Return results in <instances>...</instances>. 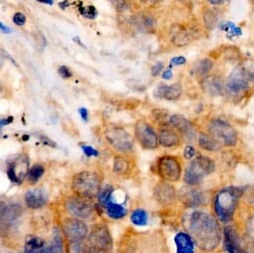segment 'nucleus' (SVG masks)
<instances>
[{
    "instance_id": "f257e3e1",
    "label": "nucleus",
    "mask_w": 254,
    "mask_h": 253,
    "mask_svg": "<svg viewBox=\"0 0 254 253\" xmlns=\"http://www.w3.org/2000/svg\"><path fill=\"white\" fill-rule=\"evenodd\" d=\"M185 225L194 243L204 251L214 250L221 240V227L212 215L195 210L187 216Z\"/></svg>"
},
{
    "instance_id": "f03ea898",
    "label": "nucleus",
    "mask_w": 254,
    "mask_h": 253,
    "mask_svg": "<svg viewBox=\"0 0 254 253\" xmlns=\"http://www.w3.org/2000/svg\"><path fill=\"white\" fill-rule=\"evenodd\" d=\"M243 190L239 188H226L219 190L213 199V210L217 219L222 223H228L236 210Z\"/></svg>"
},
{
    "instance_id": "7ed1b4c3",
    "label": "nucleus",
    "mask_w": 254,
    "mask_h": 253,
    "mask_svg": "<svg viewBox=\"0 0 254 253\" xmlns=\"http://www.w3.org/2000/svg\"><path fill=\"white\" fill-rule=\"evenodd\" d=\"M101 178L98 174L90 171L81 172L72 180V190L77 196L92 199L97 197L101 190Z\"/></svg>"
},
{
    "instance_id": "20e7f679",
    "label": "nucleus",
    "mask_w": 254,
    "mask_h": 253,
    "mask_svg": "<svg viewBox=\"0 0 254 253\" xmlns=\"http://www.w3.org/2000/svg\"><path fill=\"white\" fill-rule=\"evenodd\" d=\"M214 170L215 164L211 159L198 156L188 165L184 176V181L189 186H196L200 184L205 177L212 174Z\"/></svg>"
},
{
    "instance_id": "39448f33",
    "label": "nucleus",
    "mask_w": 254,
    "mask_h": 253,
    "mask_svg": "<svg viewBox=\"0 0 254 253\" xmlns=\"http://www.w3.org/2000/svg\"><path fill=\"white\" fill-rule=\"evenodd\" d=\"M209 135L221 146L232 147L237 143V133L224 121L214 120L208 125Z\"/></svg>"
},
{
    "instance_id": "423d86ee",
    "label": "nucleus",
    "mask_w": 254,
    "mask_h": 253,
    "mask_svg": "<svg viewBox=\"0 0 254 253\" xmlns=\"http://www.w3.org/2000/svg\"><path fill=\"white\" fill-rule=\"evenodd\" d=\"M108 143L118 152L130 153L134 149L133 137L120 126H110L105 133Z\"/></svg>"
},
{
    "instance_id": "0eeeda50",
    "label": "nucleus",
    "mask_w": 254,
    "mask_h": 253,
    "mask_svg": "<svg viewBox=\"0 0 254 253\" xmlns=\"http://www.w3.org/2000/svg\"><path fill=\"white\" fill-rule=\"evenodd\" d=\"M254 80V68L240 67L228 77L226 88L232 94H239L248 88L249 82Z\"/></svg>"
},
{
    "instance_id": "6e6552de",
    "label": "nucleus",
    "mask_w": 254,
    "mask_h": 253,
    "mask_svg": "<svg viewBox=\"0 0 254 253\" xmlns=\"http://www.w3.org/2000/svg\"><path fill=\"white\" fill-rule=\"evenodd\" d=\"M30 170L29 159L26 155H18L7 162L6 175L8 179L16 185L23 183L25 178L28 176Z\"/></svg>"
},
{
    "instance_id": "1a4fd4ad",
    "label": "nucleus",
    "mask_w": 254,
    "mask_h": 253,
    "mask_svg": "<svg viewBox=\"0 0 254 253\" xmlns=\"http://www.w3.org/2000/svg\"><path fill=\"white\" fill-rule=\"evenodd\" d=\"M114 192L115 190L111 187L105 188L98 195L99 201L101 206L105 208L108 216L113 219H121L126 216L128 210H127L125 204L116 202L114 200Z\"/></svg>"
},
{
    "instance_id": "9d476101",
    "label": "nucleus",
    "mask_w": 254,
    "mask_h": 253,
    "mask_svg": "<svg viewBox=\"0 0 254 253\" xmlns=\"http://www.w3.org/2000/svg\"><path fill=\"white\" fill-rule=\"evenodd\" d=\"M158 175L165 181L178 182L182 175V166L177 158L172 156L161 157L157 162Z\"/></svg>"
},
{
    "instance_id": "9b49d317",
    "label": "nucleus",
    "mask_w": 254,
    "mask_h": 253,
    "mask_svg": "<svg viewBox=\"0 0 254 253\" xmlns=\"http://www.w3.org/2000/svg\"><path fill=\"white\" fill-rule=\"evenodd\" d=\"M65 208L70 215L79 219H89L95 213V205L91 199L80 196L67 198Z\"/></svg>"
},
{
    "instance_id": "f8f14e48",
    "label": "nucleus",
    "mask_w": 254,
    "mask_h": 253,
    "mask_svg": "<svg viewBox=\"0 0 254 253\" xmlns=\"http://www.w3.org/2000/svg\"><path fill=\"white\" fill-rule=\"evenodd\" d=\"M88 243L100 253H108L113 248V239L109 228L104 224H96L88 238Z\"/></svg>"
},
{
    "instance_id": "ddd939ff",
    "label": "nucleus",
    "mask_w": 254,
    "mask_h": 253,
    "mask_svg": "<svg viewBox=\"0 0 254 253\" xmlns=\"http://www.w3.org/2000/svg\"><path fill=\"white\" fill-rule=\"evenodd\" d=\"M135 137L146 150H155L159 146V137L152 126L144 120H139L135 125Z\"/></svg>"
},
{
    "instance_id": "4468645a",
    "label": "nucleus",
    "mask_w": 254,
    "mask_h": 253,
    "mask_svg": "<svg viewBox=\"0 0 254 253\" xmlns=\"http://www.w3.org/2000/svg\"><path fill=\"white\" fill-rule=\"evenodd\" d=\"M61 228L69 242L83 241L88 235L87 225L79 218H65L62 221Z\"/></svg>"
},
{
    "instance_id": "2eb2a0df",
    "label": "nucleus",
    "mask_w": 254,
    "mask_h": 253,
    "mask_svg": "<svg viewBox=\"0 0 254 253\" xmlns=\"http://www.w3.org/2000/svg\"><path fill=\"white\" fill-rule=\"evenodd\" d=\"M180 200L187 207H197L206 203V196L203 192L193 189H183L180 193Z\"/></svg>"
},
{
    "instance_id": "dca6fc26",
    "label": "nucleus",
    "mask_w": 254,
    "mask_h": 253,
    "mask_svg": "<svg viewBox=\"0 0 254 253\" xmlns=\"http://www.w3.org/2000/svg\"><path fill=\"white\" fill-rule=\"evenodd\" d=\"M159 143L165 148H175L180 145L181 137L173 126H163L159 130Z\"/></svg>"
},
{
    "instance_id": "f3484780",
    "label": "nucleus",
    "mask_w": 254,
    "mask_h": 253,
    "mask_svg": "<svg viewBox=\"0 0 254 253\" xmlns=\"http://www.w3.org/2000/svg\"><path fill=\"white\" fill-rule=\"evenodd\" d=\"M154 193L157 201L162 205H168L176 198V190L174 187L166 182L159 183L154 190Z\"/></svg>"
},
{
    "instance_id": "a211bd4d",
    "label": "nucleus",
    "mask_w": 254,
    "mask_h": 253,
    "mask_svg": "<svg viewBox=\"0 0 254 253\" xmlns=\"http://www.w3.org/2000/svg\"><path fill=\"white\" fill-rule=\"evenodd\" d=\"M224 248L227 253H247L240 245L238 235L232 227H226L223 231Z\"/></svg>"
},
{
    "instance_id": "6ab92c4d",
    "label": "nucleus",
    "mask_w": 254,
    "mask_h": 253,
    "mask_svg": "<svg viewBox=\"0 0 254 253\" xmlns=\"http://www.w3.org/2000/svg\"><path fill=\"white\" fill-rule=\"evenodd\" d=\"M170 123L174 128L186 137H193L195 134L192 124L181 115H173L170 117Z\"/></svg>"
},
{
    "instance_id": "aec40b11",
    "label": "nucleus",
    "mask_w": 254,
    "mask_h": 253,
    "mask_svg": "<svg viewBox=\"0 0 254 253\" xmlns=\"http://www.w3.org/2000/svg\"><path fill=\"white\" fill-rule=\"evenodd\" d=\"M47 194L43 190H31L26 192L24 200L26 205L31 209H39L47 202Z\"/></svg>"
},
{
    "instance_id": "412c9836",
    "label": "nucleus",
    "mask_w": 254,
    "mask_h": 253,
    "mask_svg": "<svg viewBox=\"0 0 254 253\" xmlns=\"http://www.w3.org/2000/svg\"><path fill=\"white\" fill-rule=\"evenodd\" d=\"M183 90L179 84L171 86H160L155 90V96L168 101H176L182 96Z\"/></svg>"
},
{
    "instance_id": "4be33fe9",
    "label": "nucleus",
    "mask_w": 254,
    "mask_h": 253,
    "mask_svg": "<svg viewBox=\"0 0 254 253\" xmlns=\"http://www.w3.org/2000/svg\"><path fill=\"white\" fill-rule=\"evenodd\" d=\"M177 253H194V241L190 235L180 232L175 237Z\"/></svg>"
},
{
    "instance_id": "5701e85b",
    "label": "nucleus",
    "mask_w": 254,
    "mask_h": 253,
    "mask_svg": "<svg viewBox=\"0 0 254 253\" xmlns=\"http://www.w3.org/2000/svg\"><path fill=\"white\" fill-rule=\"evenodd\" d=\"M23 210L21 206L17 203L5 204L2 203L1 206V219L2 223H12L14 222L21 214Z\"/></svg>"
},
{
    "instance_id": "b1692460",
    "label": "nucleus",
    "mask_w": 254,
    "mask_h": 253,
    "mask_svg": "<svg viewBox=\"0 0 254 253\" xmlns=\"http://www.w3.org/2000/svg\"><path fill=\"white\" fill-rule=\"evenodd\" d=\"M24 253H63L62 252V241L60 234L54 235L53 243L51 245H43L36 248H25Z\"/></svg>"
},
{
    "instance_id": "393cba45",
    "label": "nucleus",
    "mask_w": 254,
    "mask_h": 253,
    "mask_svg": "<svg viewBox=\"0 0 254 253\" xmlns=\"http://www.w3.org/2000/svg\"><path fill=\"white\" fill-rule=\"evenodd\" d=\"M198 145L202 150L207 152H217L221 149V145L210 135L200 134L198 137Z\"/></svg>"
},
{
    "instance_id": "a878e982",
    "label": "nucleus",
    "mask_w": 254,
    "mask_h": 253,
    "mask_svg": "<svg viewBox=\"0 0 254 253\" xmlns=\"http://www.w3.org/2000/svg\"><path fill=\"white\" fill-rule=\"evenodd\" d=\"M68 253H100L93 246H91L88 242L85 243L83 241L77 242H69L68 245Z\"/></svg>"
},
{
    "instance_id": "bb28decb",
    "label": "nucleus",
    "mask_w": 254,
    "mask_h": 253,
    "mask_svg": "<svg viewBox=\"0 0 254 253\" xmlns=\"http://www.w3.org/2000/svg\"><path fill=\"white\" fill-rule=\"evenodd\" d=\"M192 39L191 31L188 29H180L175 32L173 37V42L177 46H185L188 45Z\"/></svg>"
},
{
    "instance_id": "cd10ccee",
    "label": "nucleus",
    "mask_w": 254,
    "mask_h": 253,
    "mask_svg": "<svg viewBox=\"0 0 254 253\" xmlns=\"http://www.w3.org/2000/svg\"><path fill=\"white\" fill-rule=\"evenodd\" d=\"M44 173H45V169H44V167L42 165H40V164L33 165L30 168L28 176H27L29 184H31V185L37 184L39 182V180L43 177Z\"/></svg>"
},
{
    "instance_id": "c85d7f7f",
    "label": "nucleus",
    "mask_w": 254,
    "mask_h": 253,
    "mask_svg": "<svg viewBox=\"0 0 254 253\" xmlns=\"http://www.w3.org/2000/svg\"><path fill=\"white\" fill-rule=\"evenodd\" d=\"M148 220H149V216L148 213L141 208H138L136 210H134L131 214V221L138 226H145L148 224Z\"/></svg>"
},
{
    "instance_id": "c756f323",
    "label": "nucleus",
    "mask_w": 254,
    "mask_h": 253,
    "mask_svg": "<svg viewBox=\"0 0 254 253\" xmlns=\"http://www.w3.org/2000/svg\"><path fill=\"white\" fill-rule=\"evenodd\" d=\"M130 170V163L126 158L116 157L114 160V172L119 175H125Z\"/></svg>"
},
{
    "instance_id": "7c9ffc66",
    "label": "nucleus",
    "mask_w": 254,
    "mask_h": 253,
    "mask_svg": "<svg viewBox=\"0 0 254 253\" xmlns=\"http://www.w3.org/2000/svg\"><path fill=\"white\" fill-rule=\"evenodd\" d=\"M222 29L228 33V36L233 37V36H239L241 35V29L237 26H235L232 22H227L222 26Z\"/></svg>"
},
{
    "instance_id": "2f4dec72",
    "label": "nucleus",
    "mask_w": 254,
    "mask_h": 253,
    "mask_svg": "<svg viewBox=\"0 0 254 253\" xmlns=\"http://www.w3.org/2000/svg\"><path fill=\"white\" fill-rule=\"evenodd\" d=\"M211 68H212V63L209 60H207V59L202 60L197 65V74L200 76H204L210 71Z\"/></svg>"
},
{
    "instance_id": "473e14b6",
    "label": "nucleus",
    "mask_w": 254,
    "mask_h": 253,
    "mask_svg": "<svg viewBox=\"0 0 254 253\" xmlns=\"http://www.w3.org/2000/svg\"><path fill=\"white\" fill-rule=\"evenodd\" d=\"M81 13L83 16L87 17V18H90V19H93L96 17V9L94 6H87V7H84L81 9Z\"/></svg>"
},
{
    "instance_id": "72a5a7b5",
    "label": "nucleus",
    "mask_w": 254,
    "mask_h": 253,
    "mask_svg": "<svg viewBox=\"0 0 254 253\" xmlns=\"http://www.w3.org/2000/svg\"><path fill=\"white\" fill-rule=\"evenodd\" d=\"M13 22L18 26H23L26 22V17L22 12H16L13 16Z\"/></svg>"
},
{
    "instance_id": "f704fd0d",
    "label": "nucleus",
    "mask_w": 254,
    "mask_h": 253,
    "mask_svg": "<svg viewBox=\"0 0 254 253\" xmlns=\"http://www.w3.org/2000/svg\"><path fill=\"white\" fill-rule=\"evenodd\" d=\"M58 74L63 78V79H69L72 77V72L70 69H68L66 66H60L58 69Z\"/></svg>"
},
{
    "instance_id": "c9c22d12",
    "label": "nucleus",
    "mask_w": 254,
    "mask_h": 253,
    "mask_svg": "<svg viewBox=\"0 0 254 253\" xmlns=\"http://www.w3.org/2000/svg\"><path fill=\"white\" fill-rule=\"evenodd\" d=\"M196 155V152H195V149L191 146H187L185 151H184V157L188 160H191L194 156Z\"/></svg>"
},
{
    "instance_id": "e433bc0d",
    "label": "nucleus",
    "mask_w": 254,
    "mask_h": 253,
    "mask_svg": "<svg viewBox=\"0 0 254 253\" xmlns=\"http://www.w3.org/2000/svg\"><path fill=\"white\" fill-rule=\"evenodd\" d=\"M82 150H83V152H84V154L87 156V157H98V152L94 149V148H92V147H90V146H82Z\"/></svg>"
},
{
    "instance_id": "4c0bfd02",
    "label": "nucleus",
    "mask_w": 254,
    "mask_h": 253,
    "mask_svg": "<svg viewBox=\"0 0 254 253\" xmlns=\"http://www.w3.org/2000/svg\"><path fill=\"white\" fill-rule=\"evenodd\" d=\"M163 69H164V64L161 63V62L157 63L156 65H154V66L152 67V70H151L152 76H154V77L159 76V75L161 74V72L163 71Z\"/></svg>"
},
{
    "instance_id": "58836bf2",
    "label": "nucleus",
    "mask_w": 254,
    "mask_h": 253,
    "mask_svg": "<svg viewBox=\"0 0 254 253\" xmlns=\"http://www.w3.org/2000/svg\"><path fill=\"white\" fill-rule=\"evenodd\" d=\"M186 62H187L186 58H185V57H182V56H180V57H175V58H173V59L171 60L172 65H176V66L184 65V64H186Z\"/></svg>"
},
{
    "instance_id": "ea45409f",
    "label": "nucleus",
    "mask_w": 254,
    "mask_h": 253,
    "mask_svg": "<svg viewBox=\"0 0 254 253\" xmlns=\"http://www.w3.org/2000/svg\"><path fill=\"white\" fill-rule=\"evenodd\" d=\"M172 77H173V72H172L170 69L164 71V73H163V78H164V79L170 80V79H172Z\"/></svg>"
},
{
    "instance_id": "a19ab883",
    "label": "nucleus",
    "mask_w": 254,
    "mask_h": 253,
    "mask_svg": "<svg viewBox=\"0 0 254 253\" xmlns=\"http://www.w3.org/2000/svg\"><path fill=\"white\" fill-rule=\"evenodd\" d=\"M79 113H80V115H81V117H82V119H83L84 121H87V120H88V112H87L86 109H84V108L80 109V110H79Z\"/></svg>"
},
{
    "instance_id": "79ce46f5",
    "label": "nucleus",
    "mask_w": 254,
    "mask_h": 253,
    "mask_svg": "<svg viewBox=\"0 0 254 253\" xmlns=\"http://www.w3.org/2000/svg\"><path fill=\"white\" fill-rule=\"evenodd\" d=\"M207 1L210 3V4H213V5H219V4H222L224 3L226 0H207Z\"/></svg>"
},
{
    "instance_id": "37998d69",
    "label": "nucleus",
    "mask_w": 254,
    "mask_h": 253,
    "mask_svg": "<svg viewBox=\"0 0 254 253\" xmlns=\"http://www.w3.org/2000/svg\"><path fill=\"white\" fill-rule=\"evenodd\" d=\"M0 27H1V30H2L4 33H9V32H10V29H9L8 27H4V25H3L2 22L0 23Z\"/></svg>"
},
{
    "instance_id": "c03bdc74",
    "label": "nucleus",
    "mask_w": 254,
    "mask_h": 253,
    "mask_svg": "<svg viewBox=\"0 0 254 253\" xmlns=\"http://www.w3.org/2000/svg\"><path fill=\"white\" fill-rule=\"evenodd\" d=\"M38 1L42 2V3H45V4H48V5L53 4V0H38Z\"/></svg>"
},
{
    "instance_id": "a18cd8bd",
    "label": "nucleus",
    "mask_w": 254,
    "mask_h": 253,
    "mask_svg": "<svg viewBox=\"0 0 254 253\" xmlns=\"http://www.w3.org/2000/svg\"><path fill=\"white\" fill-rule=\"evenodd\" d=\"M251 229H250V231L253 233V236H254V217H253V222H251Z\"/></svg>"
}]
</instances>
